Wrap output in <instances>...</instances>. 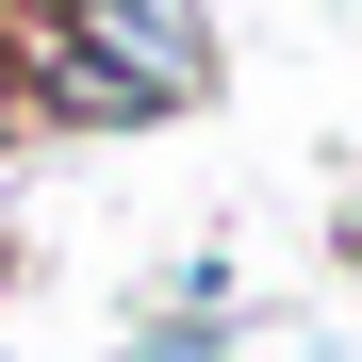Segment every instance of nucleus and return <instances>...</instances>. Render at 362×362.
<instances>
[{"label": "nucleus", "mask_w": 362, "mask_h": 362, "mask_svg": "<svg viewBox=\"0 0 362 362\" xmlns=\"http://www.w3.org/2000/svg\"><path fill=\"white\" fill-rule=\"evenodd\" d=\"M17 17H33L49 49H83V66H115L132 99H165V115L214 99V33H198V0H17Z\"/></svg>", "instance_id": "1"}]
</instances>
